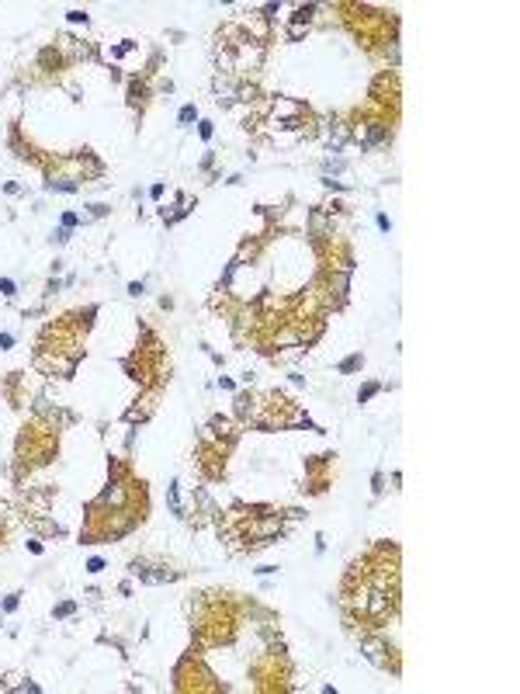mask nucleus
Instances as JSON below:
<instances>
[{
	"mask_svg": "<svg viewBox=\"0 0 520 694\" xmlns=\"http://www.w3.org/2000/svg\"><path fill=\"white\" fill-rule=\"evenodd\" d=\"M56 445H59V437L49 431V428L31 424V428H24L22 431L18 458H22L24 465H46L49 458H52V452H56Z\"/></svg>",
	"mask_w": 520,
	"mask_h": 694,
	"instance_id": "nucleus-1",
	"label": "nucleus"
}]
</instances>
